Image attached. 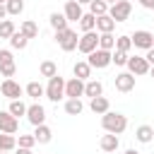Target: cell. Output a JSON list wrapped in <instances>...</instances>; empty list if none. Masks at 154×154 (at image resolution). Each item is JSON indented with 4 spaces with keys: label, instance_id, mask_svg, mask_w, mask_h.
<instances>
[{
    "label": "cell",
    "instance_id": "49",
    "mask_svg": "<svg viewBox=\"0 0 154 154\" xmlns=\"http://www.w3.org/2000/svg\"><path fill=\"white\" fill-rule=\"evenodd\" d=\"M0 154H10V152H0Z\"/></svg>",
    "mask_w": 154,
    "mask_h": 154
},
{
    "label": "cell",
    "instance_id": "7",
    "mask_svg": "<svg viewBox=\"0 0 154 154\" xmlns=\"http://www.w3.org/2000/svg\"><path fill=\"white\" fill-rule=\"evenodd\" d=\"M130 38H132V48H142V51L154 48V34L147 31V29H137Z\"/></svg>",
    "mask_w": 154,
    "mask_h": 154
},
{
    "label": "cell",
    "instance_id": "4",
    "mask_svg": "<svg viewBox=\"0 0 154 154\" xmlns=\"http://www.w3.org/2000/svg\"><path fill=\"white\" fill-rule=\"evenodd\" d=\"M108 14L113 17L116 24H118V22H125V19H130V14H132V2H130V0H118L116 5L108 7Z\"/></svg>",
    "mask_w": 154,
    "mask_h": 154
},
{
    "label": "cell",
    "instance_id": "18",
    "mask_svg": "<svg viewBox=\"0 0 154 154\" xmlns=\"http://www.w3.org/2000/svg\"><path fill=\"white\" fill-rule=\"evenodd\" d=\"M89 108H91L96 116H103V113L111 111V103H108L106 96H96V99H89Z\"/></svg>",
    "mask_w": 154,
    "mask_h": 154
},
{
    "label": "cell",
    "instance_id": "14",
    "mask_svg": "<svg viewBox=\"0 0 154 154\" xmlns=\"http://www.w3.org/2000/svg\"><path fill=\"white\" fill-rule=\"evenodd\" d=\"M99 147H101V152H103V154H113V152L120 147V137H118V135H111V132H106V135H101V140H99Z\"/></svg>",
    "mask_w": 154,
    "mask_h": 154
},
{
    "label": "cell",
    "instance_id": "40",
    "mask_svg": "<svg viewBox=\"0 0 154 154\" xmlns=\"http://www.w3.org/2000/svg\"><path fill=\"white\" fill-rule=\"evenodd\" d=\"M140 5H142L144 10H154V0H140Z\"/></svg>",
    "mask_w": 154,
    "mask_h": 154
},
{
    "label": "cell",
    "instance_id": "2",
    "mask_svg": "<svg viewBox=\"0 0 154 154\" xmlns=\"http://www.w3.org/2000/svg\"><path fill=\"white\" fill-rule=\"evenodd\" d=\"M46 99H51L53 103H58L60 99H65V79L60 75L51 77L48 84H46Z\"/></svg>",
    "mask_w": 154,
    "mask_h": 154
},
{
    "label": "cell",
    "instance_id": "41",
    "mask_svg": "<svg viewBox=\"0 0 154 154\" xmlns=\"http://www.w3.org/2000/svg\"><path fill=\"white\" fill-rule=\"evenodd\" d=\"M144 58H147V63H149V65H154V48H149Z\"/></svg>",
    "mask_w": 154,
    "mask_h": 154
},
{
    "label": "cell",
    "instance_id": "39",
    "mask_svg": "<svg viewBox=\"0 0 154 154\" xmlns=\"http://www.w3.org/2000/svg\"><path fill=\"white\" fill-rule=\"evenodd\" d=\"M7 63H14V58H12V51H7V48H0V65H7Z\"/></svg>",
    "mask_w": 154,
    "mask_h": 154
},
{
    "label": "cell",
    "instance_id": "34",
    "mask_svg": "<svg viewBox=\"0 0 154 154\" xmlns=\"http://www.w3.org/2000/svg\"><path fill=\"white\" fill-rule=\"evenodd\" d=\"M89 12H91L94 17H103V14H108V5H106L103 0H94V2L89 5Z\"/></svg>",
    "mask_w": 154,
    "mask_h": 154
},
{
    "label": "cell",
    "instance_id": "26",
    "mask_svg": "<svg viewBox=\"0 0 154 154\" xmlns=\"http://www.w3.org/2000/svg\"><path fill=\"white\" fill-rule=\"evenodd\" d=\"M82 111H84L82 99H67V101H65V113H67V116H79Z\"/></svg>",
    "mask_w": 154,
    "mask_h": 154
},
{
    "label": "cell",
    "instance_id": "19",
    "mask_svg": "<svg viewBox=\"0 0 154 154\" xmlns=\"http://www.w3.org/2000/svg\"><path fill=\"white\" fill-rule=\"evenodd\" d=\"M116 29V22L111 14H103V17H96V31L99 34H113Z\"/></svg>",
    "mask_w": 154,
    "mask_h": 154
},
{
    "label": "cell",
    "instance_id": "10",
    "mask_svg": "<svg viewBox=\"0 0 154 154\" xmlns=\"http://www.w3.org/2000/svg\"><path fill=\"white\" fill-rule=\"evenodd\" d=\"M0 91H2V96L10 99V101H17V99L24 94V89H22L19 82H14V79H5V82L0 84Z\"/></svg>",
    "mask_w": 154,
    "mask_h": 154
},
{
    "label": "cell",
    "instance_id": "27",
    "mask_svg": "<svg viewBox=\"0 0 154 154\" xmlns=\"http://www.w3.org/2000/svg\"><path fill=\"white\" fill-rule=\"evenodd\" d=\"M14 34H17L14 22H12V19H2V22H0V38H7V41H10Z\"/></svg>",
    "mask_w": 154,
    "mask_h": 154
},
{
    "label": "cell",
    "instance_id": "45",
    "mask_svg": "<svg viewBox=\"0 0 154 154\" xmlns=\"http://www.w3.org/2000/svg\"><path fill=\"white\" fill-rule=\"evenodd\" d=\"M103 2H106V5H108V7H111V5H116V2H118V0H103Z\"/></svg>",
    "mask_w": 154,
    "mask_h": 154
},
{
    "label": "cell",
    "instance_id": "17",
    "mask_svg": "<svg viewBox=\"0 0 154 154\" xmlns=\"http://www.w3.org/2000/svg\"><path fill=\"white\" fill-rule=\"evenodd\" d=\"M72 75H75L77 79H82V82H89V77H91V65H89L87 60H77L75 67H72Z\"/></svg>",
    "mask_w": 154,
    "mask_h": 154
},
{
    "label": "cell",
    "instance_id": "16",
    "mask_svg": "<svg viewBox=\"0 0 154 154\" xmlns=\"http://www.w3.org/2000/svg\"><path fill=\"white\" fill-rule=\"evenodd\" d=\"M48 24L53 26V31H55V34H58V31H65V29H70V26H67L70 22H67V17H65L63 12H51V17H48Z\"/></svg>",
    "mask_w": 154,
    "mask_h": 154
},
{
    "label": "cell",
    "instance_id": "21",
    "mask_svg": "<svg viewBox=\"0 0 154 154\" xmlns=\"http://www.w3.org/2000/svg\"><path fill=\"white\" fill-rule=\"evenodd\" d=\"M84 96H89V99L103 96V84H101L99 79H89V82L84 84Z\"/></svg>",
    "mask_w": 154,
    "mask_h": 154
},
{
    "label": "cell",
    "instance_id": "33",
    "mask_svg": "<svg viewBox=\"0 0 154 154\" xmlns=\"http://www.w3.org/2000/svg\"><path fill=\"white\" fill-rule=\"evenodd\" d=\"M99 48L101 51H113L116 48V36L113 34H99Z\"/></svg>",
    "mask_w": 154,
    "mask_h": 154
},
{
    "label": "cell",
    "instance_id": "50",
    "mask_svg": "<svg viewBox=\"0 0 154 154\" xmlns=\"http://www.w3.org/2000/svg\"><path fill=\"white\" fill-rule=\"evenodd\" d=\"M22 2H24V0H22Z\"/></svg>",
    "mask_w": 154,
    "mask_h": 154
},
{
    "label": "cell",
    "instance_id": "13",
    "mask_svg": "<svg viewBox=\"0 0 154 154\" xmlns=\"http://www.w3.org/2000/svg\"><path fill=\"white\" fill-rule=\"evenodd\" d=\"M84 84H87V82H82V79H77V77L67 79V82H65V96H67V99H79V96H84Z\"/></svg>",
    "mask_w": 154,
    "mask_h": 154
},
{
    "label": "cell",
    "instance_id": "47",
    "mask_svg": "<svg viewBox=\"0 0 154 154\" xmlns=\"http://www.w3.org/2000/svg\"><path fill=\"white\" fill-rule=\"evenodd\" d=\"M149 75H152V77H154V65H152V67H149Z\"/></svg>",
    "mask_w": 154,
    "mask_h": 154
},
{
    "label": "cell",
    "instance_id": "42",
    "mask_svg": "<svg viewBox=\"0 0 154 154\" xmlns=\"http://www.w3.org/2000/svg\"><path fill=\"white\" fill-rule=\"evenodd\" d=\"M14 154H34V152H31V149H24V147H17Z\"/></svg>",
    "mask_w": 154,
    "mask_h": 154
},
{
    "label": "cell",
    "instance_id": "5",
    "mask_svg": "<svg viewBox=\"0 0 154 154\" xmlns=\"http://www.w3.org/2000/svg\"><path fill=\"white\" fill-rule=\"evenodd\" d=\"M55 41H58V46H60L65 53H70V51H75V48H77L79 36H77V31H75V29H65V31H58V34H55Z\"/></svg>",
    "mask_w": 154,
    "mask_h": 154
},
{
    "label": "cell",
    "instance_id": "31",
    "mask_svg": "<svg viewBox=\"0 0 154 154\" xmlns=\"http://www.w3.org/2000/svg\"><path fill=\"white\" fill-rule=\"evenodd\" d=\"M26 108H29V106H26L22 99H17V101H10V108H7V111L19 120V116H26Z\"/></svg>",
    "mask_w": 154,
    "mask_h": 154
},
{
    "label": "cell",
    "instance_id": "22",
    "mask_svg": "<svg viewBox=\"0 0 154 154\" xmlns=\"http://www.w3.org/2000/svg\"><path fill=\"white\" fill-rule=\"evenodd\" d=\"M34 137H36L38 144H48V142L53 140V130L43 123V125H38V128H34Z\"/></svg>",
    "mask_w": 154,
    "mask_h": 154
},
{
    "label": "cell",
    "instance_id": "25",
    "mask_svg": "<svg viewBox=\"0 0 154 154\" xmlns=\"http://www.w3.org/2000/svg\"><path fill=\"white\" fill-rule=\"evenodd\" d=\"M77 24H79L82 34H87V31H94V29H96V17H94L91 12H87V14H82V19H79Z\"/></svg>",
    "mask_w": 154,
    "mask_h": 154
},
{
    "label": "cell",
    "instance_id": "36",
    "mask_svg": "<svg viewBox=\"0 0 154 154\" xmlns=\"http://www.w3.org/2000/svg\"><path fill=\"white\" fill-rule=\"evenodd\" d=\"M34 144H38L34 135H19V140H17V147H24V149H31Z\"/></svg>",
    "mask_w": 154,
    "mask_h": 154
},
{
    "label": "cell",
    "instance_id": "29",
    "mask_svg": "<svg viewBox=\"0 0 154 154\" xmlns=\"http://www.w3.org/2000/svg\"><path fill=\"white\" fill-rule=\"evenodd\" d=\"M130 48H132V38H130L128 34H120V36H116V48H113V51L130 53Z\"/></svg>",
    "mask_w": 154,
    "mask_h": 154
},
{
    "label": "cell",
    "instance_id": "43",
    "mask_svg": "<svg viewBox=\"0 0 154 154\" xmlns=\"http://www.w3.org/2000/svg\"><path fill=\"white\" fill-rule=\"evenodd\" d=\"M5 17H7V7H5V5H0V22H2Z\"/></svg>",
    "mask_w": 154,
    "mask_h": 154
},
{
    "label": "cell",
    "instance_id": "28",
    "mask_svg": "<svg viewBox=\"0 0 154 154\" xmlns=\"http://www.w3.org/2000/svg\"><path fill=\"white\" fill-rule=\"evenodd\" d=\"M14 149H17V140H14V135L0 132V152H14Z\"/></svg>",
    "mask_w": 154,
    "mask_h": 154
},
{
    "label": "cell",
    "instance_id": "48",
    "mask_svg": "<svg viewBox=\"0 0 154 154\" xmlns=\"http://www.w3.org/2000/svg\"><path fill=\"white\" fill-rule=\"evenodd\" d=\"M5 2H7V0H0V5H5Z\"/></svg>",
    "mask_w": 154,
    "mask_h": 154
},
{
    "label": "cell",
    "instance_id": "38",
    "mask_svg": "<svg viewBox=\"0 0 154 154\" xmlns=\"http://www.w3.org/2000/svg\"><path fill=\"white\" fill-rule=\"evenodd\" d=\"M128 58H130L128 53H123V51H113V63H116L118 67H125V65H128Z\"/></svg>",
    "mask_w": 154,
    "mask_h": 154
},
{
    "label": "cell",
    "instance_id": "24",
    "mask_svg": "<svg viewBox=\"0 0 154 154\" xmlns=\"http://www.w3.org/2000/svg\"><path fill=\"white\" fill-rule=\"evenodd\" d=\"M19 31H22L26 38H36V36H38V24L31 22V19H24V22L19 24Z\"/></svg>",
    "mask_w": 154,
    "mask_h": 154
},
{
    "label": "cell",
    "instance_id": "46",
    "mask_svg": "<svg viewBox=\"0 0 154 154\" xmlns=\"http://www.w3.org/2000/svg\"><path fill=\"white\" fill-rule=\"evenodd\" d=\"M125 154H140L137 149H125Z\"/></svg>",
    "mask_w": 154,
    "mask_h": 154
},
{
    "label": "cell",
    "instance_id": "12",
    "mask_svg": "<svg viewBox=\"0 0 154 154\" xmlns=\"http://www.w3.org/2000/svg\"><path fill=\"white\" fill-rule=\"evenodd\" d=\"M116 89H118L120 94L132 91V89H135V75H130V72H118V75H116Z\"/></svg>",
    "mask_w": 154,
    "mask_h": 154
},
{
    "label": "cell",
    "instance_id": "9",
    "mask_svg": "<svg viewBox=\"0 0 154 154\" xmlns=\"http://www.w3.org/2000/svg\"><path fill=\"white\" fill-rule=\"evenodd\" d=\"M26 120L34 125V128H38V125H43L46 123V108L38 103V101H34L29 108H26Z\"/></svg>",
    "mask_w": 154,
    "mask_h": 154
},
{
    "label": "cell",
    "instance_id": "3",
    "mask_svg": "<svg viewBox=\"0 0 154 154\" xmlns=\"http://www.w3.org/2000/svg\"><path fill=\"white\" fill-rule=\"evenodd\" d=\"M87 63L91 65V70H94V67H96V70H103V67H108V65L113 63V51H101V48H96L94 53L87 55Z\"/></svg>",
    "mask_w": 154,
    "mask_h": 154
},
{
    "label": "cell",
    "instance_id": "44",
    "mask_svg": "<svg viewBox=\"0 0 154 154\" xmlns=\"http://www.w3.org/2000/svg\"><path fill=\"white\" fill-rule=\"evenodd\" d=\"M77 2H79V5H91L94 0H77Z\"/></svg>",
    "mask_w": 154,
    "mask_h": 154
},
{
    "label": "cell",
    "instance_id": "35",
    "mask_svg": "<svg viewBox=\"0 0 154 154\" xmlns=\"http://www.w3.org/2000/svg\"><path fill=\"white\" fill-rule=\"evenodd\" d=\"M5 7H7V14H22L24 2H22V0H7V2H5Z\"/></svg>",
    "mask_w": 154,
    "mask_h": 154
},
{
    "label": "cell",
    "instance_id": "32",
    "mask_svg": "<svg viewBox=\"0 0 154 154\" xmlns=\"http://www.w3.org/2000/svg\"><path fill=\"white\" fill-rule=\"evenodd\" d=\"M10 46H12L14 51H24V48L29 46V38H26V36H24L22 31H17V34H14L12 38H10Z\"/></svg>",
    "mask_w": 154,
    "mask_h": 154
},
{
    "label": "cell",
    "instance_id": "6",
    "mask_svg": "<svg viewBox=\"0 0 154 154\" xmlns=\"http://www.w3.org/2000/svg\"><path fill=\"white\" fill-rule=\"evenodd\" d=\"M96 48H99V31H87V34L79 36V43H77V51H79V53L89 55V53H94Z\"/></svg>",
    "mask_w": 154,
    "mask_h": 154
},
{
    "label": "cell",
    "instance_id": "30",
    "mask_svg": "<svg viewBox=\"0 0 154 154\" xmlns=\"http://www.w3.org/2000/svg\"><path fill=\"white\" fill-rule=\"evenodd\" d=\"M38 72H41V77H55L58 75V67H55V63L53 60H43L41 65H38Z\"/></svg>",
    "mask_w": 154,
    "mask_h": 154
},
{
    "label": "cell",
    "instance_id": "11",
    "mask_svg": "<svg viewBox=\"0 0 154 154\" xmlns=\"http://www.w3.org/2000/svg\"><path fill=\"white\" fill-rule=\"evenodd\" d=\"M17 130H19V120H17L10 111H0V132L14 135Z\"/></svg>",
    "mask_w": 154,
    "mask_h": 154
},
{
    "label": "cell",
    "instance_id": "1",
    "mask_svg": "<svg viewBox=\"0 0 154 154\" xmlns=\"http://www.w3.org/2000/svg\"><path fill=\"white\" fill-rule=\"evenodd\" d=\"M101 128H103L106 132H111V135H123V132L128 130V118H125L123 113L108 111V113L101 116Z\"/></svg>",
    "mask_w": 154,
    "mask_h": 154
},
{
    "label": "cell",
    "instance_id": "20",
    "mask_svg": "<svg viewBox=\"0 0 154 154\" xmlns=\"http://www.w3.org/2000/svg\"><path fill=\"white\" fill-rule=\"evenodd\" d=\"M135 140L142 142V144L154 142V128H152V125H140V128L135 130Z\"/></svg>",
    "mask_w": 154,
    "mask_h": 154
},
{
    "label": "cell",
    "instance_id": "23",
    "mask_svg": "<svg viewBox=\"0 0 154 154\" xmlns=\"http://www.w3.org/2000/svg\"><path fill=\"white\" fill-rule=\"evenodd\" d=\"M24 91H26V96H31L34 101H38V99L46 94V87H43L41 82H29V84L24 87Z\"/></svg>",
    "mask_w": 154,
    "mask_h": 154
},
{
    "label": "cell",
    "instance_id": "37",
    "mask_svg": "<svg viewBox=\"0 0 154 154\" xmlns=\"http://www.w3.org/2000/svg\"><path fill=\"white\" fill-rule=\"evenodd\" d=\"M14 72H17V65H14V63H7V65H0V75H2L5 79H12V77H14Z\"/></svg>",
    "mask_w": 154,
    "mask_h": 154
},
{
    "label": "cell",
    "instance_id": "15",
    "mask_svg": "<svg viewBox=\"0 0 154 154\" xmlns=\"http://www.w3.org/2000/svg\"><path fill=\"white\" fill-rule=\"evenodd\" d=\"M63 14L67 17V22H79L82 19V5L77 2V0H67L65 2V10H63Z\"/></svg>",
    "mask_w": 154,
    "mask_h": 154
},
{
    "label": "cell",
    "instance_id": "8",
    "mask_svg": "<svg viewBox=\"0 0 154 154\" xmlns=\"http://www.w3.org/2000/svg\"><path fill=\"white\" fill-rule=\"evenodd\" d=\"M125 67H128V72H130V75H135V77H137V75H149V67H152V65L147 63V58H144V55H130Z\"/></svg>",
    "mask_w": 154,
    "mask_h": 154
}]
</instances>
